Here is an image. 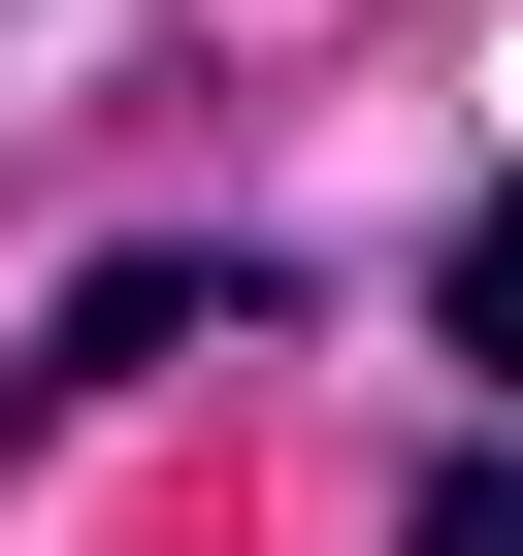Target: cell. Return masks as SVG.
I'll use <instances>...</instances> for the list:
<instances>
[{
	"instance_id": "1",
	"label": "cell",
	"mask_w": 523,
	"mask_h": 556,
	"mask_svg": "<svg viewBox=\"0 0 523 556\" xmlns=\"http://www.w3.org/2000/svg\"><path fill=\"white\" fill-rule=\"evenodd\" d=\"M262 295H295L262 229H164V262H99V295L34 328V393H131V361H196V328H262Z\"/></svg>"
},
{
	"instance_id": "2",
	"label": "cell",
	"mask_w": 523,
	"mask_h": 556,
	"mask_svg": "<svg viewBox=\"0 0 523 556\" xmlns=\"http://www.w3.org/2000/svg\"><path fill=\"white\" fill-rule=\"evenodd\" d=\"M425 328H458V361L523 393V197H458V229H425Z\"/></svg>"
},
{
	"instance_id": "3",
	"label": "cell",
	"mask_w": 523,
	"mask_h": 556,
	"mask_svg": "<svg viewBox=\"0 0 523 556\" xmlns=\"http://www.w3.org/2000/svg\"><path fill=\"white\" fill-rule=\"evenodd\" d=\"M393 556H523V458H425V523Z\"/></svg>"
}]
</instances>
